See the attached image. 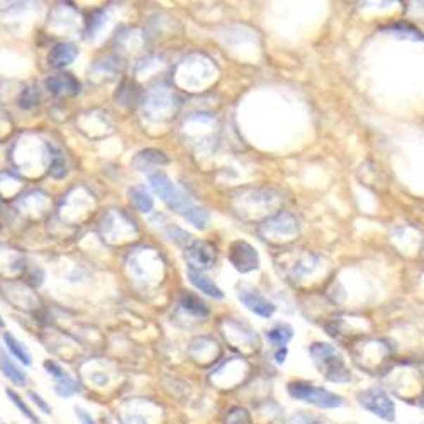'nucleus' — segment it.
Instances as JSON below:
<instances>
[{
  "label": "nucleus",
  "instance_id": "1",
  "mask_svg": "<svg viewBox=\"0 0 424 424\" xmlns=\"http://www.w3.org/2000/svg\"><path fill=\"white\" fill-rule=\"evenodd\" d=\"M150 184L153 187V191L162 197V200L172 211L179 212L180 216H184L188 222H192L195 228L205 229L209 222V214L205 209L197 207L193 205L191 200L187 199L184 192H180L179 188L172 184V180L162 172H156V174L150 175Z\"/></svg>",
  "mask_w": 424,
  "mask_h": 424
},
{
  "label": "nucleus",
  "instance_id": "2",
  "mask_svg": "<svg viewBox=\"0 0 424 424\" xmlns=\"http://www.w3.org/2000/svg\"><path fill=\"white\" fill-rule=\"evenodd\" d=\"M312 361L318 366L319 372L328 378L329 382H348L352 373L345 365L343 356L336 352L335 347L328 343H314L309 348Z\"/></svg>",
  "mask_w": 424,
  "mask_h": 424
},
{
  "label": "nucleus",
  "instance_id": "3",
  "mask_svg": "<svg viewBox=\"0 0 424 424\" xmlns=\"http://www.w3.org/2000/svg\"><path fill=\"white\" fill-rule=\"evenodd\" d=\"M289 395L295 401H302L306 404L316 406L319 409H336L343 406V397L323 387L307 384V382H292L287 387Z\"/></svg>",
  "mask_w": 424,
  "mask_h": 424
},
{
  "label": "nucleus",
  "instance_id": "4",
  "mask_svg": "<svg viewBox=\"0 0 424 424\" xmlns=\"http://www.w3.org/2000/svg\"><path fill=\"white\" fill-rule=\"evenodd\" d=\"M356 401L364 409L377 416V418L384 419L387 423L395 421V404L392 399L387 395L385 390L372 387V389H366L358 394Z\"/></svg>",
  "mask_w": 424,
  "mask_h": 424
},
{
  "label": "nucleus",
  "instance_id": "5",
  "mask_svg": "<svg viewBox=\"0 0 424 424\" xmlns=\"http://www.w3.org/2000/svg\"><path fill=\"white\" fill-rule=\"evenodd\" d=\"M185 258L188 262V270L203 271L212 269L216 263V248L207 241H193L185 250Z\"/></svg>",
  "mask_w": 424,
  "mask_h": 424
},
{
  "label": "nucleus",
  "instance_id": "6",
  "mask_svg": "<svg viewBox=\"0 0 424 424\" xmlns=\"http://www.w3.org/2000/svg\"><path fill=\"white\" fill-rule=\"evenodd\" d=\"M229 262L241 274H248L251 270H257L260 265L258 251L246 241H234L229 248Z\"/></svg>",
  "mask_w": 424,
  "mask_h": 424
},
{
  "label": "nucleus",
  "instance_id": "7",
  "mask_svg": "<svg viewBox=\"0 0 424 424\" xmlns=\"http://www.w3.org/2000/svg\"><path fill=\"white\" fill-rule=\"evenodd\" d=\"M48 92L56 97H73L80 92V82L72 73H56L44 82Z\"/></svg>",
  "mask_w": 424,
  "mask_h": 424
},
{
  "label": "nucleus",
  "instance_id": "8",
  "mask_svg": "<svg viewBox=\"0 0 424 424\" xmlns=\"http://www.w3.org/2000/svg\"><path fill=\"white\" fill-rule=\"evenodd\" d=\"M240 300L250 309L251 312H255L260 318H271L275 312V304L270 302L269 299L263 297L262 294L253 290L240 292Z\"/></svg>",
  "mask_w": 424,
  "mask_h": 424
},
{
  "label": "nucleus",
  "instance_id": "9",
  "mask_svg": "<svg viewBox=\"0 0 424 424\" xmlns=\"http://www.w3.org/2000/svg\"><path fill=\"white\" fill-rule=\"evenodd\" d=\"M78 56V48L73 43H58L48 53V65L53 68H65Z\"/></svg>",
  "mask_w": 424,
  "mask_h": 424
},
{
  "label": "nucleus",
  "instance_id": "10",
  "mask_svg": "<svg viewBox=\"0 0 424 424\" xmlns=\"http://www.w3.org/2000/svg\"><path fill=\"white\" fill-rule=\"evenodd\" d=\"M170 163V158L163 153V151L158 150H143L136 155L133 165L138 168L139 172H145L151 165L158 167V165H167Z\"/></svg>",
  "mask_w": 424,
  "mask_h": 424
},
{
  "label": "nucleus",
  "instance_id": "11",
  "mask_svg": "<svg viewBox=\"0 0 424 424\" xmlns=\"http://www.w3.org/2000/svg\"><path fill=\"white\" fill-rule=\"evenodd\" d=\"M0 372L7 378H11L15 385H26V373L23 372L20 366H18L11 360V356L7 355L6 349L2 348V345H0Z\"/></svg>",
  "mask_w": 424,
  "mask_h": 424
},
{
  "label": "nucleus",
  "instance_id": "12",
  "mask_svg": "<svg viewBox=\"0 0 424 424\" xmlns=\"http://www.w3.org/2000/svg\"><path fill=\"white\" fill-rule=\"evenodd\" d=\"M179 304L184 311H187L188 314L192 316H197V318H205V316L209 314L207 304H205L200 297L193 295L192 292H182V294H180Z\"/></svg>",
  "mask_w": 424,
  "mask_h": 424
},
{
  "label": "nucleus",
  "instance_id": "13",
  "mask_svg": "<svg viewBox=\"0 0 424 424\" xmlns=\"http://www.w3.org/2000/svg\"><path fill=\"white\" fill-rule=\"evenodd\" d=\"M4 341H6V347L11 352V355L19 360L20 364L30 366L32 364V356L30 353V349L26 348V345L20 343V341L15 338L12 333H4Z\"/></svg>",
  "mask_w": 424,
  "mask_h": 424
},
{
  "label": "nucleus",
  "instance_id": "14",
  "mask_svg": "<svg viewBox=\"0 0 424 424\" xmlns=\"http://www.w3.org/2000/svg\"><path fill=\"white\" fill-rule=\"evenodd\" d=\"M188 278H191V282L197 287V289H199L200 292H204V294H207L209 297L222 299V292L219 287H217L211 278L205 277L203 271L188 270Z\"/></svg>",
  "mask_w": 424,
  "mask_h": 424
},
{
  "label": "nucleus",
  "instance_id": "15",
  "mask_svg": "<svg viewBox=\"0 0 424 424\" xmlns=\"http://www.w3.org/2000/svg\"><path fill=\"white\" fill-rule=\"evenodd\" d=\"M294 336V329L289 324H277L275 328H271L270 331H266V340L270 341L274 347L283 348Z\"/></svg>",
  "mask_w": 424,
  "mask_h": 424
},
{
  "label": "nucleus",
  "instance_id": "16",
  "mask_svg": "<svg viewBox=\"0 0 424 424\" xmlns=\"http://www.w3.org/2000/svg\"><path fill=\"white\" fill-rule=\"evenodd\" d=\"M129 197H131V203H133V205L139 212H150L151 209H153V199H151V195L145 191V188L141 187L131 188Z\"/></svg>",
  "mask_w": 424,
  "mask_h": 424
},
{
  "label": "nucleus",
  "instance_id": "17",
  "mask_svg": "<svg viewBox=\"0 0 424 424\" xmlns=\"http://www.w3.org/2000/svg\"><path fill=\"white\" fill-rule=\"evenodd\" d=\"M6 394H7V397L11 399V402L12 404H14L15 407H18V409L20 411V413H23L24 416H26L27 419H30V421L32 423V424H43L41 423V419L38 418V416H36L34 413H32V409L30 406L26 404V402L23 401V397H20V395L15 392V390H12V389H6Z\"/></svg>",
  "mask_w": 424,
  "mask_h": 424
},
{
  "label": "nucleus",
  "instance_id": "18",
  "mask_svg": "<svg viewBox=\"0 0 424 424\" xmlns=\"http://www.w3.org/2000/svg\"><path fill=\"white\" fill-rule=\"evenodd\" d=\"M44 368L48 370V373L51 375L53 378H56L58 382H65V380H70V375L67 370L63 368L60 364H56L55 360H46L44 361Z\"/></svg>",
  "mask_w": 424,
  "mask_h": 424
},
{
  "label": "nucleus",
  "instance_id": "19",
  "mask_svg": "<svg viewBox=\"0 0 424 424\" xmlns=\"http://www.w3.org/2000/svg\"><path fill=\"white\" fill-rule=\"evenodd\" d=\"M18 104L20 109H31V107L39 104V96L34 92V89H26L23 94H20Z\"/></svg>",
  "mask_w": 424,
  "mask_h": 424
},
{
  "label": "nucleus",
  "instance_id": "20",
  "mask_svg": "<svg viewBox=\"0 0 424 424\" xmlns=\"http://www.w3.org/2000/svg\"><path fill=\"white\" fill-rule=\"evenodd\" d=\"M78 390V387L75 384V380H65V382H56L55 385V392L60 395V397H70Z\"/></svg>",
  "mask_w": 424,
  "mask_h": 424
},
{
  "label": "nucleus",
  "instance_id": "21",
  "mask_svg": "<svg viewBox=\"0 0 424 424\" xmlns=\"http://www.w3.org/2000/svg\"><path fill=\"white\" fill-rule=\"evenodd\" d=\"M248 423H250L248 413H246L245 409H241V407H233L228 414V421H226V424H248Z\"/></svg>",
  "mask_w": 424,
  "mask_h": 424
},
{
  "label": "nucleus",
  "instance_id": "22",
  "mask_svg": "<svg viewBox=\"0 0 424 424\" xmlns=\"http://www.w3.org/2000/svg\"><path fill=\"white\" fill-rule=\"evenodd\" d=\"M105 18L104 11H96L92 15H90V20L87 23V36H94L97 32L98 27L102 26Z\"/></svg>",
  "mask_w": 424,
  "mask_h": 424
},
{
  "label": "nucleus",
  "instance_id": "23",
  "mask_svg": "<svg viewBox=\"0 0 424 424\" xmlns=\"http://www.w3.org/2000/svg\"><path fill=\"white\" fill-rule=\"evenodd\" d=\"M49 175L55 176V179H63L67 175V163L61 156H55L51 167H49Z\"/></svg>",
  "mask_w": 424,
  "mask_h": 424
},
{
  "label": "nucleus",
  "instance_id": "24",
  "mask_svg": "<svg viewBox=\"0 0 424 424\" xmlns=\"http://www.w3.org/2000/svg\"><path fill=\"white\" fill-rule=\"evenodd\" d=\"M30 397L32 399V402H34L36 406H38V409L39 411H43L44 414H51L53 413V409H51V406L48 404L46 401H44L43 397H41L39 394H36L34 390H30Z\"/></svg>",
  "mask_w": 424,
  "mask_h": 424
},
{
  "label": "nucleus",
  "instance_id": "25",
  "mask_svg": "<svg viewBox=\"0 0 424 424\" xmlns=\"http://www.w3.org/2000/svg\"><path fill=\"white\" fill-rule=\"evenodd\" d=\"M75 413H77L78 418H80L82 424H97V423L92 419V414H89L87 411H84V409H82V407H77Z\"/></svg>",
  "mask_w": 424,
  "mask_h": 424
},
{
  "label": "nucleus",
  "instance_id": "26",
  "mask_svg": "<svg viewBox=\"0 0 424 424\" xmlns=\"http://www.w3.org/2000/svg\"><path fill=\"white\" fill-rule=\"evenodd\" d=\"M285 358H287V347L277 348V352H275V361H277L278 365H282L283 361H285Z\"/></svg>",
  "mask_w": 424,
  "mask_h": 424
},
{
  "label": "nucleus",
  "instance_id": "27",
  "mask_svg": "<svg viewBox=\"0 0 424 424\" xmlns=\"http://www.w3.org/2000/svg\"><path fill=\"white\" fill-rule=\"evenodd\" d=\"M6 326V323H4V319H2V316H0V328H4Z\"/></svg>",
  "mask_w": 424,
  "mask_h": 424
}]
</instances>
